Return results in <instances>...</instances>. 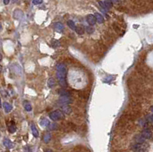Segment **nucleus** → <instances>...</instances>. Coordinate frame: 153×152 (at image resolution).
<instances>
[{"label": "nucleus", "instance_id": "20", "mask_svg": "<svg viewBox=\"0 0 153 152\" xmlns=\"http://www.w3.org/2000/svg\"><path fill=\"white\" fill-rule=\"evenodd\" d=\"M55 85V80L53 78H50L48 81V86L49 88H52Z\"/></svg>", "mask_w": 153, "mask_h": 152}, {"label": "nucleus", "instance_id": "25", "mask_svg": "<svg viewBox=\"0 0 153 152\" xmlns=\"http://www.w3.org/2000/svg\"><path fill=\"white\" fill-rule=\"evenodd\" d=\"M147 119H148L149 121L152 122L153 124V114H150L147 116Z\"/></svg>", "mask_w": 153, "mask_h": 152}, {"label": "nucleus", "instance_id": "10", "mask_svg": "<svg viewBox=\"0 0 153 152\" xmlns=\"http://www.w3.org/2000/svg\"><path fill=\"white\" fill-rule=\"evenodd\" d=\"M31 129H32V132L34 137L38 138V135H39V133H38V129H37L36 126L34 124H32V125H31Z\"/></svg>", "mask_w": 153, "mask_h": 152}, {"label": "nucleus", "instance_id": "16", "mask_svg": "<svg viewBox=\"0 0 153 152\" xmlns=\"http://www.w3.org/2000/svg\"><path fill=\"white\" fill-rule=\"evenodd\" d=\"M67 25L70 27V28L71 30H73V31H75L76 28V26L75 25V23L73 22L72 20H69L67 21Z\"/></svg>", "mask_w": 153, "mask_h": 152}, {"label": "nucleus", "instance_id": "33", "mask_svg": "<svg viewBox=\"0 0 153 152\" xmlns=\"http://www.w3.org/2000/svg\"><path fill=\"white\" fill-rule=\"evenodd\" d=\"M113 2H118V0H112Z\"/></svg>", "mask_w": 153, "mask_h": 152}, {"label": "nucleus", "instance_id": "12", "mask_svg": "<svg viewBox=\"0 0 153 152\" xmlns=\"http://www.w3.org/2000/svg\"><path fill=\"white\" fill-rule=\"evenodd\" d=\"M49 125H50V121H49V120H48L47 118H42V119L41 120V121H40V125H41V126L48 127Z\"/></svg>", "mask_w": 153, "mask_h": 152}, {"label": "nucleus", "instance_id": "4", "mask_svg": "<svg viewBox=\"0 0 153 152\" xmlns=\"http://www.w3.org/2000/svg\"><path fill=\"white\" fill-rule=\"evenodd\" d=\"M59 101L60 104L61 105H68L71 102V99H70V96H60Z\"/></svg>", "mask_w": 153, "mask_h": 152}, {"label": "nucleus", "instance_id": "13", "mask_svg": "<svg viewBox=\"0 0 153 152\" xmlns=\"http://www.w3.org/2000/svg\"><path fill=\"white\" fill-rule=\"evenodd\" d=\"M51 135L49 132H46L44 135V136H43V141H44V143H48L51 141Z\"/></svg>", "mask_w": 153, "mask_h": 152}, {"label": "nucleus", "instance_id": "17", "mask_svg": "<svg viewBox=\"0 0 153 152\" xmlns=\"http://www.w3.org/2000/svg\"><path fill=\"white\" fill-rule=\"evenodd\" d=\"M104 4L107 9H110L113 7V1L112 0H105L104 1Z\"/></svg>", "mask_w": 153, "mask_h": 152}, {"label": "nucleus", "instance_id": "1", "mask_svg": "<svg viewBox=\"0 0 153 152\" xmlns=\"http://www.w3.org/2000/svg\"><path fill=\"white\" fill-rule=\"evenodd\" d=\"M66 76H67V68L63 63H58L57 65V77L59 81L60 86L62 87H65L67 86L66 82Z\"/></svg>", "mask_w": 153, "mask_h": 152}, {"label": "nucleus", "instance_id": "18", "mask_svg": "<svg viewBox=\"0 0 153 152\" xmlns=\"http://www.w3.org/2000/svg\"><path fill=\"white\" fill-rule=\"evenodd\" d=\"M24 109L27 112H31L32 110V105H30V103L28 102V101H24Z\"/></svg>", "mask_w": 153, "mask_h": 152}, {"label": "nucleus", "instance_id": "27", "mask_svg": "<svg viewBox=\"0 0 153 152\" xmlns=\"http://www.w3.org/2000/svg\"><path fill=\"white\" fill-rule=\"evenodd\" d=\"M24 152H32V149H31V148L28 147V146H25V147H24Z\"/></svg>", "mask_w": 153, "mask_h": 152}, {"label": "nucleus", "instance_id": "6", "mask_svg": "<svg viewBox=\"0 0 153 152\" xmlns=\"http://www.w3.org/2000/svg\"><path fill=\"white\" fill-rule=\"evenodd\" d=\"M54 29L56 30L57 32H63L64 31V25H63L62 23L56 22L54 25Z\"/></svg>", "mask_w": 153, "mask_h": 152}, {"label": "nucleus", "instance_id": "5", "mask_svg": "<svg viewBox=\"0 0 153 152\" xmlns=\"http://www.w3.org/2000/svg\"><path fill=\"white\" fill-rule=\"evenodd\" d=\"M142 135L145 138V139H150L152 136V133L151 130L149 129H145L142 132Z\"/></svg>", "mask_w": 153, "mask_h": 152}, {"label": "nucleus", "instance_id": "26", "mask_svg": "<svg viewBox=\"0 0 153 152\" xmlns=\"http://www.w3.org/2000/svg\"><path fill=\"white\" fill-rule=\"evenodd\" d=\"M98 3H99V5L101 6V8H103L104 10H106L107 9V8H106V6H105V4H104V2H101V1H99V2H98Z\"/></svg>", "mask_w": 153, "mask_h": 152}, {"label": "nucleus", "instance_id": "2", "mask_svg": "<svg viewBox=\"0 0 153 152\" xmlns=\"http://www.w3.org/2000/svg\"><path fill=\"white\" fill-rule=\"evenodd\" d=\"M49 117L51 120H53L54 121H56L60 120V118H63V112L60 110H55L54 112H52L49 115Z\"/></svg>", "mask_w": 153, "mask_h": 152}, {"label": "nucleus", "instance_id": "7", "mask_svg": "<svg viewBox=\"0 0 153 152\" xmlns=\"http://www.w3.org/2000/svg\"><path fill=\"white\" fill-rule=\"evenodd\" d=\"M3 144H4V146L5 148H7L8 149L13 148V144H12V142L8 138H5L4 139V141H3Z\"/></svg>", "mask_w": 153, "mask_h": 152}, {"label": "nucleus", "instance_id": "14", "mask_svg": "<svg viewBox=\"0 0 153 152\" xmlns=\"http://www.w3.org/2000/svg\"><path fill=\"white\" fill-rule=\"evenodd\" d=\"M95 16H96V18H97V22L98 23H99V24L103 23L104 19H103V17L102 15L100 14V13H96V14H95Z\"/></svg>", "mask_w": 153, "mask_h": 152}, {"label": "nucleus", "instance_id": "23", "mask_svg": "<svg viewBox=\"0 0 153 152\" xmlns=\"http://www.w3.org/2000/svg\"><path fill=\"white\" fill-rule=\"evenodd\" d=\"M57 129V125L55 124V123H52V124H50L48 126V129L49 130H56Z\"/></svg>", "mask_w": 153, "mask_h": 152}, {"label": "nucleus", "instance_id": "15", "mask_svg": "<svg viewBox=\"0 0 153 152\" xmlns=\"http://www.w3.org/2000/svg\"><path fill=\"white\" fill-rule=\"evenodd\" d=\"M8 132L10 133H14L16 131V127H15L14 122H12L8 126Z\"/></svg>", "mask_w": 153, "mask_h": 152}, {"label": "nucleus", "instance_id": "19", "mask_svg": "<svg viewBox=\"0 0 153 152\" xmlns=\"http://www.w3.org/2000/svg\"><path fill=\"white\" fill-rule=\"evenodd\" d=\"M59 94L60 96H70V93L67 90H61L59 91Z\"/></svg>", "mask_w": 153, "mask_h": 152}, {"label": "nucleus", "instance_id": "21", "mask_svg": "<svg viewBox=\"0 0 153 152\" xmlns=\"http://www.w3.org/2000/svg\"><path fill=\"white\" fill-rule=\"evenodd\" d=\"M76 32L77 33L78 35H84V29L82 28V27H76Z\"/></svg>", "mask_w": 153, "mask_h": 152}, {"label": "nucleus", "instance_id": "22", "mask_svg": "<svg viewBox=\"0 0 153 152\" xmlns=\"http://www.w3.org/2000/svg\"><path fill=\"white\" fill-rule=\"evenodd\" d=\"M86 31H87L88 34H93V33L94 32V28H93V27H91V25L90 26H88V27H87L86 28Z\"/></svg>", "mask_w": 153, "mask_h": 152}, {"label": "nucleus", "instance_id": "24", "mask_svg": "<svg viewBox=\"0 0 153 152\" xmlns=\"http://www.w3.org/2000/svg\"><path fill=\"white\" fill-rule=\"evenodd\" d=\"M51 46L53 47H57L60 46V42L57 40H53L51 42Z\"/></svg>", "mask_w": 153, "mask_h": 152}, {"label": "nucleus", "instance_id": "11", "mask_svg": "<svg viewBox=\"0 0 153 152\" xmlns=\"http://www.w3.org/2000/svg\"><path fill=\"white\" fill-rule=\"evenodd\" d=\"M72 109L70 108V106H69L68 105H64L62 107V112L65 114H70L71 112Z\"/></svg>", "mask_w": 153, "mask_h": 152}, {"label": "nucleus", "instance_id": "9", "mask_svg": "<svg viewBox=\"0 0 153 152\" xmlns=\"http://www.w3.org/2000/svg\"><path fill=\"white\" fill-rule=\"evenodd\" d=\"M3 108H4V110L6 113H8V112H10L12 111V106L7 102H3Z\"/></svg>", "mask_w": 153, "mask_h": 152}, {"label": "nucleus", "instance_id": "3", "mask_svg": "<svg viewBox=\"0 0 153 152\" xmlns=\"http://www.w3.org/2000/svg\"><path fill=\"white\" fill-rule=\"evenodd\" d=\"M87 22L90 25H94L97 22V20L94 15H88L87 17Z\"/></svg>", "mask_w": 153, "mask_h": 152}, {"label": "nucleus", "instance_id": "8", "mask_svg": "<svg viewBox=\"0 0 153 152\" xmlns=\"http://www.w3.org/2000/svg\"><path fill=\"white\" fill-rule=\"evenodd\" d=\"M135 140H136V141L138 143V144H143V143L145 142V138H144V137L142 135V134H141V135H137L136 137H135Z\"/></svg>", "mask_w": 153, "mask_h": 152}, {"label": "nucleus", "instance_id": "29", "mask_svg": "<svg viewBox=\"0 0 153 152\" xmlns=\"http://www.w3.org/2000/svg\"><path fill=\"white\" fill-rule=\"evenodd\" d=\"M10 2V0H3V2H4L5 5H8Z\"/></svg>", "mask_w": 153, "mask_h": 152}, {"label": "nucleus", "instance_id": "32", "mask_svg": "<svg viewBox=\"0 0 153 152\" xmlns=\"http://www.w3.org/2000/svg\"><path fill=\"white\" fill-rule=\"evenodd\" d=\"M151 111L153 112V105H152V106H151Z\"/></svg>", "mask_w": 153, "mask_h": 152}, {"label": "nucleus", "instance_id": "28", "mask_svg": "<svg viewBox=\"0 0 153 152\" xmlns=\"http://www.w3.org/2000/svg\"><path fill=\"white\" fill-rule=\"evenodd\" d=\"M43 0H33V4L34 5H39L42 2Z\"/></svg>", "mask_w": 153, "mask_h": 152}, {"label": "nucleus", "instance_id": "30", "mask_svg": "<svg viewBox=\"0 0 153 152\" xmlns=\"http://www.w3.org/2000/svg\"><path fill=\"white\" fill-rule=\"evenodd\" d=\"M44 152H53V151L51 150V149H46L44 151Z\"/></svg>", "mask_w": 153, "mask_h": 152}, {"label": "nucleus", "instance_id": "31", "mask_svg": "<svg viewBox=\"0 0 153 152\" xmlns=\"http://www.w3.org/2000/svg\"><path fill=\"white\" fill-rule=\"evenodd\" d=\"M136 152H145V151H144V149H142V150H139V151H136Z\"/></svg>", "mask_w": 153, "mask_h": 152}]
</instances>
